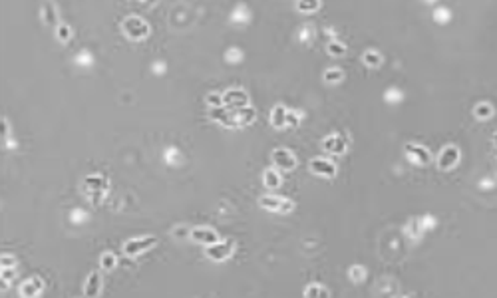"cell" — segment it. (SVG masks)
I'll return each instance as SVG.
<instances>
[{
    "label": "cell",
    "instance_id": "cell-22",
    "mask_svg": "<svg viewBox=\"0 0 497 298\" xmlns=\"http://www.w3.org/2000/svg\"><path fill=\"white\" fill-rule=\"evenodd\" d=\"M362 60H364V64H366L368 68H378V66H382V56H380L378 52H364Z\"/></svg>",
    "mask_w": 497,
    "mask_h": 298
},
{
    "label": "cell",
    "instance_id": "cell-10",
    "mask_svg": "<svg viewBox=\"0 0 497 298\" xmlns=\"http://www.w3.org/2000/svg\"><path fill=\"white\" fill-rule=\"evenodd\" d=\"M310 171H312L314 175H322V177L332 179V177L336 175V165H334L332 161H328V159L314 157V159L310 161Z\"/></svg>",
    "mask_w": 497,
    "mask_h": 298
},
{
    "label": "cell",
    "instance_id": "cell-32",
    "mask_svg": "<svg viewBox=\"0 0 497 298\" xmlns=\"http://www.w3.org/2000/svg\"><path fill=\"white\" fill-rule=\"evenodd\" d=\"M12 276H14V268H2V282L12 280Z\"/></svg>",
    "mask_w": 497,
    "mask_h": 298
},
{
    "label": "cell",
    "instance_id": "cell-15",
    "mask_svg": "<svg viewBox=\"0 0 497 298\" xmlns=\"http://www.w3.org/2000/svg\"><path fill=\"white\" fill-rule=\"evenodd\" d=\"M287 108L285 106H275V110L271 112V124L275 126V128H285L287 126Z\"/></svg>",
    "mask_w": 497,
    "mask_h": 298
},
{
    "label": "cell",
    "instance_id": "cell-12",
    "mask_svg": "<svg viewBox=\"0 0 497 298\" xmlns=\"http://www.w3.org/2000/svg\"><path fill=\"white\" fill-rule=\"evenodd\" d=\"M44 288V282L40 278H28L26 282L20 284V296L22 298H36Z\"/></svg>",
    "mask_w": 497,
    "mask_h": 298
},
{
    "label": "cell",
    "instance_id": "cell-11",
    "mask_svg": "<svg viewBox=\"0 0 497 298\" xmlns=\"http://www.w3.org/2000/svg\"><path fill=\"white\" fill-rule=\"evenodd\" d=\"M100 290H102V274L98 270H94V272H90V276L86 280L84 294H86V298H98Z\"/></svg>",
    "mask_w": 497,
    "mask_h": 298
},
{
    "label": "cell",
    "instance_id": "cell-17",
    "mask_svg": "<svg viewBox=\"0 0 497 298\" xmlns=\"http://www.w3.org/2000/svg\"><path fill=\"white\" fill-rule=\"evenodd\" d=\"M255 118H257V112H255L253 108H243V110H237V112H235V122H237V126H248Z\"/></svg>",
    "mask_w": 497,
    "mask_h": 298
},
{
    "label": "cell",
    "instance_id": "cell-9",
    "mask_svg": "<svg viewBox=\"0 0 497 298\" xmlns=\"http://www.w3.org/2000/svg\"><path fill=\"white\" fill-rule=\"evenodd\" d=\"M191 239L195 243H201V245H207V247L219 243V235L211 227H195V229H191Z\"/></svg>",
    "mask_w": 497,
    "mask_h": 298
},
{
    "label": "cell",
    "instance_id": "cell-21",
    "mask_svg": "<svg viewBox=\"0 0 497 298\" xmlns=\"http://www.w3.org/2000/svg\"><path fill=\"white\" fill-rule=\"evenodd\" d=\"M348 276H350V280H354V282H362V280L366 278V268H364L362 264H354V266H350Z\"/></svg>",
    "mask_w": 497,
    "mask_h": 298
},
{
    "label": "cell",
    "instance_id": "cell-33",
    "mask_svg": "<svg viewBox=\"0 0 497 298\" xmlns=\"http://www.w3.org/2000/svg\"><path fill=\"white\" fill-rule=\"evenodd\" d=\"M434 16H436V20H440V22H444V20H448V18H450V12L442 8V10H438V12L434 14Z\"/></svg>",
    "mask_w": 497,
    "mask_h": 298
},
{
    "label": "cell",
    "instance_id": "cell-26",
    "mask_svg": "<svg viewBox=\"0 0 497 298\" xmlns=\"http://www.w3.org/2000/svg\"><path fill=\"white\" fill-rule=\"evenodd\" d=\"M326 50H328V54H330V56H342V54H346V44L330 42L328 46H326Z\"/></svg>",
    "mask_w": 497,
    "mask_h": 298
},
{
    "label": "cell",
    "instance_id": "cell-23",
    "mask_svg": "<svg viewBox=\"0 0 497 298\" xmlns=\"http://www.w3.org/2000/svg\"><path fill=\"white\" fill-rule=\"evenodd\" d=\"M342 80V70H338V68H328L326 72H324V82L326 84H338Z\"/></svg>",
    "mask_w": 497,
    "mask_h": 298
},
{
    "label": "cell",
    "instance_id": "cell-35",
    "mask_svg": "<svg viewBox=\"0 0 497 298\" xmlns=\"http://www.w3.org/2000/svg\"><path fill=\"white\" fill-rule=\"evenodd\" d=\"M104 191H106V189H104ZM104 191H96V193L92 195V201H94V203H100V201L104 199Z\"/></svg>",
    "mask_w": 497,
    "mask_h": 298
},
{
    "label": "cell",
    "instance_id": "cell-30",
    "mask_svg": "<svg viewBox=\"0 0 497 298\" xmlns=\"http://www.w3.org/2000/svg\"><path fill=\"white\" fill-rule=\"evenodd\" d=\"M0 264H2V268H14L16 258H14L12 255H2V258H0Z\"/></svg>",
    "mask_w": 497,
    "mask_h": 298
},
{
    "label": "cell",
    "instance_id": "cell-27",
    "mask_svg": "<svg viewBox=\"0 0 497 298\" xmlns=\"http://www.w3.org/2000/svg\"><path fill=\"white\" fill-rule=\"evenodd\" d=\"M298 124H300V114L294 112V110L287 112V126H289V128H296Z\"/></svg>",
    "mask_w": 497,
    "mask_h": 298
},
{
    "label": "cell",
    "instance_id": "cell-20",
    "mask_svg": "<svg viewBox=\"0 0 497 298\" xmlns=\"http://www.w3.org/2000/svg\"><path fill=\"white\" fill-rule=\"evenodd\" d=\"M304 296L306 298H328V290H326L322 284H310V286L304 290Z\"/></svg>",
    "mask_w": 497,
    "mask_h": 298
},
{
    "label": "cell",
    "instance_id": "cell-2",
    "mask_svg": "<svg viewBox=\"0 0 497 298\" xmlns=\"http://www.w3.org/2000/svg\"><path fill=\"white\" fill-rule=\"evenodd\" d=\"M273 163H275V169L277 171H294L296 167V157L294 153L287 149V147H279L273 151Z\"/></svg>",
    "mask_w": 497,
    "mask_h": 298
},
{
    "label": "cell",
    "instance_id": "cell-7",
    "mask_svg": "<svg viewBox=\"0 0 497 298\" xmlns=\"http://www.w3.org/2000/svg\"><path fill=\"white\" fill-rule=\"evenodd\" d=\"M231 253H233V241H219V243L207 247V251H205L207 258L215 260V262H221V260L229 258Z\"/></svg>",
    "mask_w": 497,
    "mask_h": 298
},
{
    "label": "cell",
    "instance_id": "cell-29",
    "mask_svg": "<svg viewBox=\"0 0 497 298\" xmlns=\"http://www.w3.org/2000/svg\"><path fill=\"white\" fill-rule=\"evenodd\" d=\"M207 104L209 106H213V108H223V95H219V93H209Z\"/></svg>",
    "mask_w": 497,
    "mask_h": 298
},
{
    "label": "cell",
    "instance_id": "cell-36",
    "mask_svg": "<svg viewBox=\"0 0 497 298\" xmlns=\"http://www.w3.org/2000/svg\"><path fill=\"white\" fill-rule=\"evenodd\" d=\"M493 141H495V145H497V133L493 135Z\"/></svg>",
    "mask_w": 497,
    "mask_h": 298
},
{
    "label": "cell",
    "instance_id": "cell-28",
    "mask_svg": "<svg viewBox=\"0 0 497 298\" xmlns=\"http://www.w3.org/2000/svg\"><path fill=\"white\" fill-rule=\"evenodd\" d=\"M56 34H58V40L66 42V40L70 38V34H72V32H70V28H68L66 24H60V26L56 28Z\"/></svg>",
    "mask_w": 497,
    "mask_h": 298
},
{
    "label": "cell",
    "instance_id": "cell-18",
    "mask_svg": "<svg viewBox=\"0 0 497 298\" xmlns=\"http://www.w3.org/2000/svg\"><path fill=\"white\" fill-rule=\"evenodd\" d=\"M493 106L491 104H487V102H479V104H475V108H473V116L477 118V120H489L491 116H493Z\"/></svg>",
    "mask_w": 497,
    "mask_h": 298
},
{
    "label": "cell",
    "instance_id": "cell-24",
    "mask_svg": "<svg viewBox=\"0 0 497 298\" xmlns=\"http://www.w3.org/2000/svg\"><path fill=\"white\" fill-rule=\"evenodd\" d=\"M100 262H102V266L106 268V270H112L116 264H118V258L114 253H104V255L100 256Z\"/></svg>",
    "mask_w": 497,
    "mask_h": 298
},
{
    "label": "cell",
    "instance_id": "cell-3",
    "mask_svg": "<svg viewBox=\"0 0 497 298\" xmlns=\"http://www.w3.org/2000/svg\"><path fill=\"white\" fill-rule=\"evenodd\" d=\"M157 245V237H143V239H131L124 245V253L127 256L141 255Z\"/></svg>",
    "mask_w": 497,
    "mask_h": 298
},
{
    "label": "cell",
    "instance_id": "cell-14",
    "mask_svg": "<svg viewBox=\"0 0 497 298\" xmlns=\"http://www.w3.org/2000/svg\"><path fill=\"white\" fill-rule=\"evenodd\" d=\"M283 203H285V199H283V197H275V195H265V197L259 199V205H261L263 209H267V211H277V213H281Z\"/></svg>",
    "mask_w": 497,
    "mask_h": 298
},
{
    "label": "cell",
    "instance_id": "cell-1",
    "mask_svg": "<svg viewBox=\"0 0 497 298\" xmlns=\"http://www.w3.org/2000/svg\"><path fill=\"white\" fill-rule=\"evenodd\" d=\"M122 30L131 40H143L149 34V24L139 16H125L122 22Z\"/></svg>",
    "mask_w": 497,
    "mask_h": 298
},
{
    "label": "cell",
    "instance_id": "cell-6",
    "mask_svg": "<svg viewBox=\"0 0 497 298\" xmlns=\"http://www.w3.org/2000/svg\"><path fill=\"white\" fill-rule=\"evenodd\" d=\"M404 151H406V155H408L414 163H418V165H428V163L432 161L430 149L424 147V145H420V143H406V145H404Z\"/></svg>",
    "mask_w": 497,
    "mask_h": 298
},
{
    "label": "cell",
    "instance_id": "cell-34",
    "mask_svg": "<svg viewBox=\"0 0 497 298\" xmlns=\"http://www.w3.org/2000/svg\"><path fill=\"white\" fill-rule=\"evenodd\" d=\"M294 209V205H292V201L289 199H285V203H283V207H281V213H290Z\"/></svg>",
    "mask_w": 497,
    "mask_h": 298
},
{
    "label": "cell",
    "instance_id": "cell-25",
    "mask_svg": "<svg viewBox=\"0 0 497 298\" xmlns=\"http://www.w3.org/2000/svg\"><path fill=\"white\" fill-rule=\"evenodd\" d=\"M320 6H322V4H320L318 0H312V2H302V0H300V2H296V8L302 10V12H316Z\"/></svg>",
    "mask_w": 497,
    "mask_h": 298
},
{
    "label": "cell",
    "instance_id": "cell-19",
    "mask_svg": "<svg viewBox=\"0 0 497 298\" xmlns=\"http://www.w3.org/2000/svg\"><path fill=\"white\" fill-rule=\"evenodd\" d=\"M86 187L88 189H94V191H104L108 187V181L106 177H100V175H90L86 179Z\"/></svg>",
    "mask_w": 497,
    "mask_h": 298
},
{
    "label": "cell",
    "instance_id": "cell-16",
    "mask_svg": "<svg viewBox=\"0 0 497 298\" xmlns=\"http://www.w3.org/2000/svg\"><path fill=\"white\" fill-rule=\"evenodd\" d=\"M263 183H265L267 189H279L283 181H281V175H279L277 169H267L265 175H263Z\"/></svg>",
    "mask_w": 497,
    "mask_h": 298
},
{
    "label": "cell",
    "instance_id": "cell-31",
    "mask_svg": "<svg viewBox=\"0 0 497 298\" xmlns=\"http://www.w3.org/2000/svg\"><path fill=\"white\" fill-rule=\"evenodd\" d=\"M8 133H10V126H8V122L2 118V120H0V135H2V139H8Z\"/></svg>",
    "mask_w": 497,
    "mask_h": 298
},
{
    "label": "cell",
    "instance_id": "cell-4",
    "mask_svg": "<svg viewBox=\"0 0 497 298\" xmlns=\"http://www.w3.org/2000/svg\"><path fill=\"white\" fill-rule=\"evenodd\" d=\"M459 149L456 145H446L440 153H438V169L440 171H450L454 169L459 163Z\"/></svg>",
    "mask_w": 497,
    "mask_h": 298
},
{
    "label": "cell",
    "instance_id": "cell-8",
    "mask_svg": "<svg viewBox=\"0 0 497 298\" xmlns=\"http://www.w3.org/2000/svg\"><path fill=\"white\" fill-rule=\"evenodd\" d=\"M346 147H348V141L338 133H332L328 137H324V141H322V149L326 153H332V155H342L346 151Z\"/></svg>",
    "mask_w": 497,
    "mask_h": 298
},
{
    "label": "cell",
    "instance_id": "cell-5",
    "mask_svg": "<svg viewBox=\"0 0 497 298\" xmlns=\"http://www.w3.org/2000/svg\"><path fill=\"white\" fill-rule=\"evenodd\" d=\"M223 108L235 110V112L248 108V95L243 89H229L227 93H223Z\"/></svg>",
    "mask_w": 497,
    "mask_h": 298
},
{
    "label": "cell",
    "instance_id": "cell-13",
    "mask_svg": "<svg viewBox=\"0 0 497 298\" xmlns=\"http://www.w3.org/2000/svg\"><path fill=\"white\" fill-rule=\"evenodd\" d=\"M42 20H44V24H48V26H52V28H58V26H60V24H58L56 4H52V2H44V4H42Z\"/></svg>",
    "mask_w": 497,
    "mask_h": 298
}]
</instances>
